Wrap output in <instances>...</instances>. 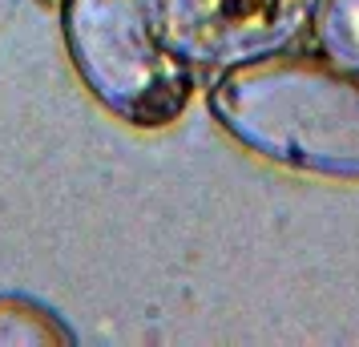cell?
<instances>
[{
    "label": "cell",
    "mask_w": 359,
    "mask_h": 347,
    "mask_svg": "<svg viewBox=\"0 0 359 347\" xmlns=\"http://www.w3.org/2000/svg\"><path fill=\"white\" fill-rule=\"evenodd\" d=\"M206 109L262 162L327 182H359V73L323 53L243 57L214 77Z\"/></svg>",
    "instance_id": "1"
},
{
    "label": "cell",
    "mask_w": 359,
    "mask_h": 347,
    "mask_svg": "<svg viewBox=\"0 0 359 347\" xmlns=\"http://www.w3.org/2000/svg\"><path fill=\"white\" fill-rule=\"evenodd\" d=\"M61 36L89 97L133 130L174 125L194 97V65L154 0H61Z\"/></svg>",
    "instance_id": "2"
},
{
    "label": "cell",
    "mask_w": 359,
    "mask_h": 347,
    "mask_svg": "<svg viewBox=\"0 0 359 347\" xmlns=\"http://www.w3.org/2000/svg\"><path fill=\"white\" fill-rule=\"evenodd\" d=\"M77 335L61 315L29 295H0V347H73Z\"/></svg>",
    "instance_id": "3"
},
{
    "label": "cell",
    "mask_w": 359,
    "mask_h": 347,
    "mask_svg": "<svg viewBox=\"0 0 359 347\" xmlns=\"http://www.w3.org/2000/svg\"><path fill=\"white\" fill-rule=\"evenodd\" d=\"M307 29L315 53L359 73V0H311Z\"/></svg>",
    "instance_id": "4"
},
{
    "label": "cell",
    "mask_w": 359,
    "mask_h": 347,
    "mask_svg": "<svg viewBox=\"0 0 359 347\" xmlns=\"http://www.w3.org/2000/svg\"><path fill=\"white\" fill-rule=\"evenodd\" d=\"M226 4L243 13V8H278V4H287V0H226Z\"/></svg>",
    "instance_id": "5"
}]
</instances>
